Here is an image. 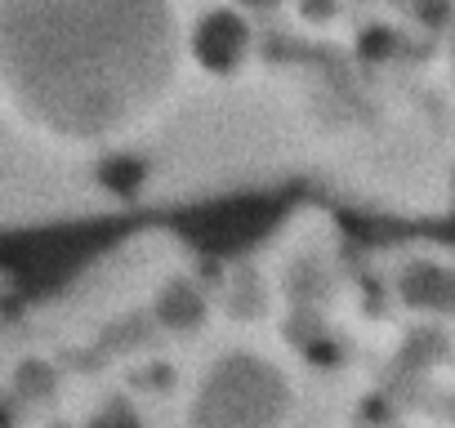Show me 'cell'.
<instances>
[{"mask_svg": "<svg viewBox=\"0 0 455 428\" xmlns=\"http://www.w3.org/2000/svg\"><path fill=\"white\" fill-rule=\"evenodd\" d=\"M183 63L170 0H0V94L45 139L143 125Z\"/></svg>", "mask_w": 455, "mask_h": 428, "instance_id": "1", "label": "cell"}, {"mask_svg": "<svg viewBox=\"0 0 455 428\" xmlns=\"http://www.w3.org/2000/svg\"><path fill=\"white\" fill-rule=\"evenodd\" d=\"M192 428H286L291 379L259 353H228L192 388Z\"/></svg>", "mask_w": 455, "mask_h": 428, "instance_id": "2", "label": "cell"}]
</instances>
